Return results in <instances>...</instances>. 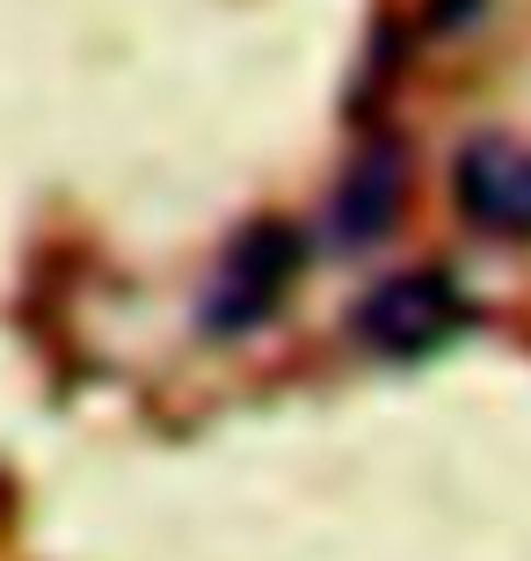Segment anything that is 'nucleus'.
<instances>
[{
  "instance_id": "nucleus-1",
  "label": "nucleus",
  "mask_w": 531,
  "mask_h": 561,
  "mask_svg": "<svg viewBox=\"0 0 531 561\" xmlns=\"http://www.w3.org/2000/svg\"><path fill=\"white\" fill-rule=\"evenodd\" d=\"M357 343L379 357H429L437 343L466 329V291L451 285L445 271H408V277H386L371 285L349 313Z\"/></svg>"
},
{
  "instance_id": "nucleus-2",
  "label": "nucleus",
  "mask_w": 531,
  "mask_h": 561,
  "mask_svg": "<svg viewBox=\"0 0 531 561\" xmlns=\"http://www.w3.org/2000/svg\"><path fill=\"white\" fill-rule=\"evenodd\" d=\"M291 271H299V233L291 227H247L233 249H226L219 277H211V299H205V329L211 335H241L255 329L263 313H277Z\"/></svg>"
},
{
  "instance_id": "nucleus-3",
  "label": "nucleus",
  "mask_w": 531,
  "mask_h": 561,
  "mask_svg": "<svg viewBox=\"0 0 531 561\" xmlns=\"http://www.w3.org/2000/svg\"><path fill=\"white\" fill-rule=\"evenodd\" d=\"M459 211L488 233H531V146L510 139H473L459 153Z\"/></svg>"
},
{
  "instance_id": "nucleus-4",
  "label": "nucleus",
  "mask_w": 531,
  "mask_h": 561,
  "mask_svg": "<svg viewBox=\"0 0 531 561\" xmlns=\"http://www.w3.org/2000/svg\"><path fill=\"white\" fill-rule=\"evenodd\" d=\"M393 205H401V146H365L349 175L327 197V241L335 249H371L379 233L393 227Z\"/></svg>"
}]
</instances>
